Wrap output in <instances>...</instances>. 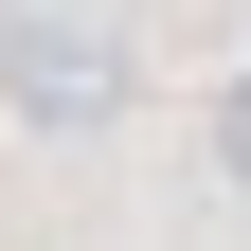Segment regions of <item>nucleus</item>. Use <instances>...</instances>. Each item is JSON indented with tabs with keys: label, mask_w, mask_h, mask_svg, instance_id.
<instances>
[{
	"label": "nucleus",
	"mask_w": 251,
	"mask_h": 251,
	"mask_svg": "<svg viewBox=\"0 0 251 251\" xmlns=\"http://www.w3.org/2000/svg\"><path fill=\"white\" fill-rule=\"evenodd\" d=\"M126 36L108 18H90V0H18V18H0V108L36 126V144H90V126H126Z\"/></svg>",
	"instance_id": "f257e3e1"
},
{
	"label": "nucleus",
	"mask_w": 251,
	"mask_h": 251,
	"mask_svg": "<svg viewBox=\"0 0 251 251\" xmlns=\"http://www.w3.org/2000/svg\"><path fill=\"white\" fill-rule=\"evenodd\" d=\"M215 179H233V198H251V72L215 90Z\"/></svg>",
	"instance_id": "f03ea898"
}]
</instances>
